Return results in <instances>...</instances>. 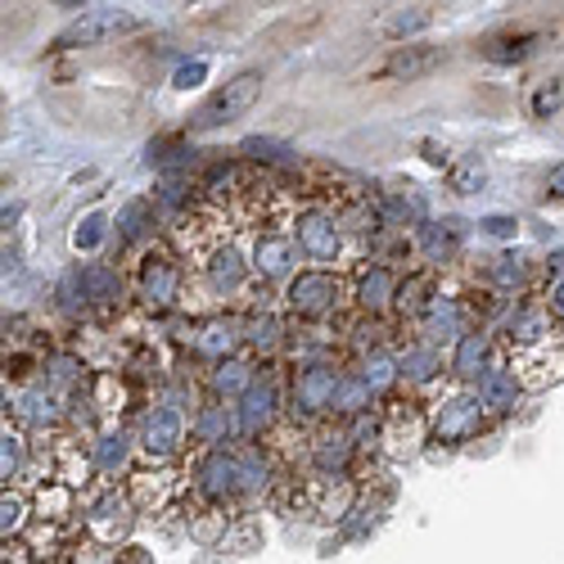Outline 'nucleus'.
I'll return each mask as SVG.
<instances>
[{
  "instance_id": "obj_26",
  "label": "nucleus",
  "mask_w": 564,
  "mask_h": 564,
  "mask_svg": "<svg viewBox=\"0 0 564 564\" xmlns=\"http://www.w3.org/2000/svg\"><path fill=\"white\" fill-rule=\"evenodd\" d=\"M213 384H217V393H235V389L253 384L249 361H221V366H217V375H213Z\"/></svg>"
},
{
  "instance_id": "obj_33",
  "label": "nucleus",
  "mask_w": 564,
  "mask_h": 564,
  "mask_svg": "<svg viewBox=\"0 0 564 564\" xmlns=\"http://www.w3.org/2000/svg\"><path fill=\"white\" fill-rule=\"evenodd\" d=\"M221 425H226V411L208 406V411L199 415V425H195V434H199L204 443H221Z\"/></svg>"
},
{
  "instance_id": "obj_2",
  "label": "nucleus",
  "mask_w": 564,
  "mask_h": 564,
  "mask_svg": "<svg viewBox=\"0 0 564 564\" xmlns=\"http://www.w3.org/2000/svg\"><path fill=\"white\" fill-rule=\"evenodd\" d=\"M181 280H185L181 262L172 253H163V249L145 253V258H140V267H135V290H140V299H145L150 307H172L181 299Z\"/></svg>"
},
{
  "instance_id": "obj_29",
  "label": "nucleus",
  "mask_w": 564,
  "mask_h": 564,
  "mask_svg": "<svg viewBox=\"0 0 564 564\" xmlns=\"http://www.w3.org/2000/svg\"><path fill=\"white\" fill-rule=\"evenodd\" d=\"M0 510H6V520H0V529H6V538H10V533H19V529L28 524V501H23V492H6V501H0Z\"/></svg>"
},
{
  "instance_id": "obj_27",
  "label": "nucleus",
  "mask_w": 564,
  "mask_h": 564,
  "mask_svg": "<svg viewBox=\"0 0 564 564\" xmlns=\"http://www.w3.org/2000/svg\"><path fill=\"white\" fill-rule=\"evenodd\" d=\"M127 465V438L122 434H105L96 443V469H122Z\"/></svg>"
},
{
  "instance_id": "obj_28",
  "label": "nucleus",
  "mask_w": 564,
  "mask_h": 564,
  "mask_svg": "<svg viewBox=\"0 0 564 564\" xmlns=\"http://www.w3.org/2000/svg\"><path fill=\"white\" fill-rule=\"evenodd\" d=\"M100 240H105V217L100 213H90L86 221H77V230H73V245L77 249L90 253V249H100Z\"/></svg>"
},
{
  "instance_id": "obj_16",
  "label": "nucleus",
  "mask_w": 564,
  "mask_h": 564,
  "mask_svg": "<svg viewBox=\"0 0 564 564\" xmlns=\"http://www.w3.org/2000/svg\"><path fill=\"white\" fill-rule=\"evenodd\" d=\"M389 299H393V271L370 267V271L357 275V303L361 307H384Z\"/></svg>"
},
{
  "instance_id": "obj_17",
  "label": "nucleus",
  "mask_w": 564,
  "mask_h": 564,
  "mask_svg": "<svg viewBox=\"0 0 564 564\" xmlns=\"http://www.w3.org/2000/svg\"><path fill=\"white\" fill-rule=\"evenodd\" d=\"M271 411H275V393L271 389H249V398L240 406V430L245 434H258L267 420H271Z\"/></svg>"
},
{
  "instance_id": "obj_9",
  "label": "nucleus",
  "mask_w": 564,
  "mask_h": 564,
  "mask_svg": "<svg viewBox=\"0 0 564 564\" xmlns=\"http://www.w3.org/2000/svg\"><path fill=\"white\" fill-rule=\"evenodd\" d=\"M131 510H135V506H131V497L113 488V492H105V497H100V506H96V510L86 514V524H90V533H96L100 542L118 546V538L131 529Z\"/></svg>"
},
{
  "instance_id": "obj_36",
  "label": "nucleus",
  "mask_w": 564,
  "mask_h": 564,
  "mask_svg": "<svg viewBox=\"0 0 564 564\" xmlns=\"http://www.w3.org/2000/svg\"><path fill=\"white\" fill-rule=\"evenodd\" d=\"M113 564H154V551H145V546H118Z\"/></svg>"
},
{
  "instance_id": "obj_12",
  "label": "nucleus",
  "mask_w": 564,
  "mask_h": 564,
  "mask_svg": "<svg viewBox=\"0 0 564 564\" xmlns=\"http://www.w3.org/2000/svg\"><path fill=\"white\" fill-rule=\"evenodd\" d=\"M443 64V51H434V45H398V51L384 59V68L375 73V77H420V73H430Z\"/></svg>"
},
{
  "instance_id": "obj_1",
  "label": "nucleus",
  "mask_w": 564,
  "mask_h": 564,
  "mask_svg": "<svg viewBox=\"0 0 564 564\" xmlns=\"http://www.w3.org/2000/svg\"><path fill=\"white\" fill-rule=\"evenodd\" d=\"M258 96H262V73L258 68H245L240 77H230L226 86H217L213 96L195 109V118H191V131H217V127H226V122H235V118H245L253 105H258Z\"/></svg>"
},
{
  "instance_id": "obj_15",
  "label": "nucleus",
  "mask_w": 564,
  "mask_h": 564,
  "mask_svg": "<svg viewBox=\"0 0 564 564\" xmlns=\"http://www.w3.org/2000/svg\"><path fill=\"white\" fill-rule=\"evenodd\" d=\"M82 290L90 303H118L122 299V280L113 267H86L82 271Z\"/></svg>"
},
{
  "instance_id": "obj_24",
  "label": "nucleus",
  "mask_w": 564,
  "mask_h": 564,
  "mask_svg": "<svg viewBox=\"0 0 564 564\" xmlns=\"http://www.w3.org/2000/svg\"><path fill=\"white\" fill-rule=\"evenodd\" d=\"M23 465H28V447H23V434L6 430V447H0V469H6V484L23 475Z\"/></svg>"
},
{
  "instance_id": "obj_38",
  "label": "nucleus",
  "mask_w": 564,
  "mask_h": 564,
  "mask_svg": "<svg viewBox=\"0 0 564 564\" xmlns=\"http://www.w3.org/2000/svg\"><path fill=\"white\" fill-rule=\"evenodd\" d=\"M420 150H425V159H430L434 167H447V145H438V140H425Z\"/></svg>"
},
{
  "instance_id": "obj_13",
  "label": "nucleus",
  "mask_w": 564,
  "mask_h": 564,
  "mask_svg": "<svg viewBox=\"0 0 564 564\" xmlns=\"http://www.w3.org/2000/svg\"><path fill=\"white\" fill-rule=\"evenodd\" d=\"M479 398H484V406H492V411H510L514 398H520V375L506 370V366H488L484 380H479Z\"/></svg>"
},
{
  "instance_id": "obj_19",
  "label": "nucleus",
  "mask_w": 564,
  "mask_h": 564,
  "mask_svg": "<svg viewBox=\"0 0 564 564\" xmlns=\"http://www.w3.org/2000/svg\"><path fill=\"white\" fill-rule=\"evenodd\" d=\"M36 510H41V520H68L73 514V488L68 484H51L36 497Z\"/></svg>"
},
{
  "instance_id": "obj_11",
  "label": "nucleus",
  "mask_w": 564,
  "mask_h": 564,
  "mask_svg": "<svg viewBox=\"0 0 564 564\" xmlns=\"http://www.w3.org/2000/svg\"><path fill=\"white\" fill-rule=\"evenodd\" d=\"M253 267H258L262 280H285V275L294 271V240H290V235H280V230L258 235ZM290 280H294V275H290Z\"/></svg>"
},
{
  "instance_id": "obj_30",
  "label": "nucleus",
  "mask_w": 564,
  "mask_h": 564,
  "mask_svg": "<svg viewBox=\"0 0 564 564\" xmlns=\"http://www.w3.org/2000/svg\"><path fill=\"white\" fill-rule=\"evenodd\" d=\"M484 167L479 163H465V167H456L452 172V185H456V195H475V191H484Z\"/></svg>"
},
{
  "instance_id": "obj_5",
  "label": "nucleus",
  "mask_w": 564,
  "mask_h": 564,
  "mask_svg": "<svg viewBox=\"0 0 564 564\" xmlns=\"http://www.w3.org/2000/svg\"><path fill=\"white\" fill-rule=\"evenodd\" d=\"M484 398L479 393H456V398H447L443 406H438V415H434V434L443 438V443H465V438H475L479 434V425H484Z\"/></svg>"
},
{
  "instance_id": "obj_10",
  "label": "nucleus",
  "mask_w": 564,
  "mask_h": 564,
  "mask_svg": "<svg viewBox=\"0 0 564 564\" xmlns=\"http://www.w3.org/2000/svg\"><path fill=\"white\" fill-rule=\"evenodd\" d=\"M240 488H245V479H240V460H235V456L208 452V456L199 460V492H204V497L221 501V497L240 492Z\"/></svg>"
},
{
  "instance_id": "obj_6",
  "label": "nucleus",
  "mask_w": 564,
  "mask_h": 564,
  "mask_svg": "<svg viewBox=\"0 0 564 564\" xmlns=\"http://www.w3.org/2000/svg\"><path fill=\"white\" fill-rule=\"evenodd\" d=\"M339 303V280L330 275V271H299L294 280H290V307L299 312V316H307V321H316V316H325Z\"/></svg>"
},
{
  "instance_id": "obj_34",
  "label": "nucleus",
  "mask_w": 564,
  "mask_h": 564,
  "mask_svg": "<svg viewBox=\"0 0 564 564\" xmlns=\"http://www.w3.org/2000/svg\"><path fill=\"white\" fill-rule=\"evenodd\" d=\"M204 77H208V59H195V64H181V68H176L172 86H176V90H191V86H199Z\"/></svg>"
},
{
  "instance_id": "obj_32",
  "label": "nucleus",
  "mask_w": 564,
  "mask_h": 564,
  "mask_svg": "<svg viewBox=\"0 0 564 564\" xmlns=\"http://www.w3.org/2000/svg\"><path fill=\"white\" fill-rule=\"evenodd\" d=\"M361 380L370 384V389H384L389 380H393V361L384 357V352H375V357H366V375Z\"/></svg>"
},
{
  "instance_id": "obj_8",
  "label": "nucleus",
  "mask_w": 564,
  "mask_h": 564,
  "mask_svg": "<svg viewBox=\"0 0 564 564\" xmlns=\"http://www.w3.org/2000/svg\"><path fill=\"white\" fill-rule=\"evenodd\" d=\"M181 443H185V415L176 406H154L145 415V452L154 460H167L181 452Z\"/></svg>"
},
{
  "instance_id": "obj_35",
  "label": "nucleus",
  "mask_w": 564,
  "mask_h": 564,
  "mask_svg": "<svg viewBox=\"0 0 564 564\" xmlns=\"http://www.w3.org/2000/svg\"><path fill=\"white\" fill-rule=\"evenodd\" d=\"M479 226H484V235H492V240H510L514 226H520V221H514V217H501V213H492V217H484Z\"/></svg>"
},
{
  "instance_id": "obj_21",
  "label": "nucleus",
  "mask_w": 564,
  "mask_h": 564,
  "mask_svg": "<svg viewBox=\"0 0 564 564\" xmlns=\"http://www.w3.org/2000/svg\"><path fill=\"white\" fill-rule=\"evenodd\" d=\"M484 352H488V339L484 335H465L460 348H456V357H452V370L456 375H479L475 366H484Z\"/></svg>"
},
{
  "instance_id": "obj_37",
  "label": "nucleus",
  "mask_w": 564,
  "mask_h": 564,
  "mask_svg": "<svg viewBox=\"0 0 564 564\" xmlns=\"http://www.w3.org/2000/svg\"><path fill=\"white\" fill-rule=\"evenodd\" d=\"M546 191H551L555 199H564V159L551 163V172H546Z\"/></svg>"
},
{
  "instance_id": "obj_20",
  "label": "nucleus",
  "mask_w": 564,
  "mask_h": 564,
  "mask_svg": "<svg viewBox=\"0 0 564 564\" xmlns=\"http://www.w3.org/2000/svg\"><path fill=\"white\" fill-rule=\"evenodd\" d=\"M14 415L19 420H32V425H51L55 420V402L45 393H19L14 398Z\"/></svg>"
},
{
  "instance_id": "obj_3",
  "label": "nucleus",
  "mask_w": 564,
  "mask_h": 564,
  "mask_svg": "<svg viewBox=\"0 0 564 564\" xmlns=\"http://www.w3.org/2000/svg\"><path fill=\"white\" fill-rule=\"evenodd\" d=\"M127 28H135V19H131L127 10L100 6V10H86L77 23H68L55 45H59V51H77V45H100V41H113L118 32H127Z\"/></svg>"
},
{
  "instance_id": "obj_25",
  "label": "nucleus",
  "mask_w": 564,
  "mask_h": 564,
  "mask_svg": "<svg viewBox=\"0 0 564 564\" xmlns=\"http://www.w3.org/2000/svg\"><path fill=\"white\" fill-rule=\"evenodd\" d=\"M560 105H564V86L551 77V82H542L538 90H533V100H529V109H533V118H555L560 113Z\"/></svg>"
},
{
  "instance_id": "obj_4",
  "label": "nucleus",
  "mask_w": 564,
  "mask_h": 564,
  "mask_svg": "<svg viewBox=\"0 0 564 564\" xmlns=\"http://www.w3.org/2000/svg\"><path fill=\"white\" fill-rule=\"evenodd\" d=\"M294 245H299L312 262H339V249H344L339 221H335L330 213H321V208L299 213V221H294Z\"/></svg>"
},
{
  "instance_id": "obj_18",
  "label": "nucleus",
  "mask_w": 564,
  "mask_h": 564,
  "mask_svg": "<svg viewBox=\"0 0 564 564\" xmlns=\"http://www.w3.org/2000/svg\"><path fill=\"white\" fill-rule=\"evenodd\" d=\"M533 45H538V36H529V32H520V36H501V41H488V59H497V64H520V59H529L533 55Z\"/></svg>"
},
{
  "instance_id": "obj_14",
  "label": "nucleus",
  "mask_w": 564,
  "mask_h": 564,
  "mask_svg": "<svg viewBox=\"0 0 564 564\" xmlns=\"http://www.w3.org/2000/svg\"><path fill=\"white\" fill-rule=\"evenodd\" d=\"M204 267H208V280H213L217 294H235V290L245 285V262H240V253H235L230 245L226 249H213V258Z\"/></svg>"
},
{
  "instance_id": "obj_23",
  "label": "nucleus",
  "mask_w": 564,
  "mask_h": 564,
  "mask_svg": "<svg viewBox=\"0 0 564 564\" xmlns=\"http://www.w3.org/2000/svg\"><path fill=\"white\" fill-rule=\"evenodd\" d=\"M438 366H443V357H438L434 348H425V344H415V348L402 357V375H411V380H430Z\"/></svg>"
},
{
  "instance_id": "obj_39",
  "label": "nucleus",
  "mask_w": 564,
  "mask_h": 564,
  "mask_svg": "<svg viewBox=\"0 0 564 564\" xmlns=\"http://www.w3.org/2000/svg\"><path fill=\"white\" fill-rule=\"evenodd\" d=\"M551 312H560V316H564V275L551 285Z\"/></svg>"
},
{
  "instance_id": "obj_22",
  "label": "nucleus",
  "mask_w": 564,
  "mask_h": 564,
  "mask_svg": "<svg viewBox=\"0 0 564 564\" xmlns=\"http://www.w3.org/2000/svg\"><path fill=\"white\" fill-rule=\"evenodd\" d=\"M262 538H267V533H262V524H258V520H240V524H235V529L226 533V542H221V546H226V551H235V555H249V551H258V546H262Z\"/></svg>"
},
{
  "instance_id": "obj_7",
  "label": "nucleus",
  "mask_w": 564,
  "mask_h": 564,
  "mask_svg": "<svg viewBox=\"0 0 564 564\" xmlns=\"http://www.w3.org/2000/svg\"><path fill=\"white\" fill-rule=\"evenodd\" d=\"M335 393H339V375L330 366H303L294 380V411L316 415L325 406H335Z\"/></svg>"
},
{
  "instance_id": "obj_31",
  "label": "nucleus",
  "mask_w": 564,
  "mask_h": 564,
  "mask_svg": "<svg viewBox=\"0 0 564 564\" xmlns=\"http://www.w3.org/2000/svg\"><path fill=\"white\" fill-rule=\"evenodd\" d=\"M420 28H430V10H425V6H415L411 14L402 10V14H393V23H389L393 36H411V32H420Z\"/></svg>"
}]
</instances>
